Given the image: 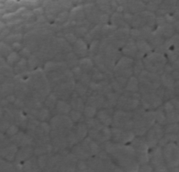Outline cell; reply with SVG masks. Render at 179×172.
Wrapping results in <instances>:
<instances>
[{"label":"cell","mask_w":179,"mask_h":172,"mask_svg":"<svg viewBox=\"0 0 179 172\" xmlns=\"http://www.w3.org/2000/svg\"><path fill=\"white\" fill-rule=\"evenodd\" d=\"M75 51L77 55H79V57L84 56L87 53V47L86 44L83 42V39H77L75 45Z\"/></svg>","instance_id":"6da1fadb"},{"label":"cell","mask_w":179,"mask_h":172,"mask_svg":"<svg viewBox=\"0 0 179 172\" xmlns=\"http://www.w3.org/2000/svg\"><path fill=\"white\" fill-rule=\"evenodd\" d=\"M98 119L99 121H101L105 125H109L111 123V116H110V114L108 113V110H103V111H101L98 114Z\"/></svg>","instance_id":"7a4b0ae2"},{"label":"cell","mask_w":179,"mask_h":172,"mask_svg":"<svg viewBox=\"0 0 179 172\" xmlns=\"http://www.w3.org/2000/svg\"><path fill=\"white\" fill-rule=\"evenodd\" d=\"M133 61L130 58H123L119 60V62H118L117 66H115V70H123L125 69H128L132 64Z\"/></svg>","instance_id":"3957f363"},{"label":"cell","mask_w":179,"mask_h":172,"mask_svg":"<svg viewBox=\"0 0 179 172\" xmlns=\"http://www.w3.org/2000/svg\"><path fill=\"white\" fill-rule=\"evenodd\" d=\"M57 110L60 113L66 114V113H69L71 112V106L69 104H67L65 101L59 100V101H57Z\"/></svg>","instance_id":"277c9868"},{"label":"cell","mask_w":179,"mask_h":172,"mask_svg":"<svg viewBox=\"0 0 179 172\" xmlns=\"http://www.w3.org/2000/svg\"><path fill=\"white\" fill-rule=\"evenodd\" d=\"M161 82H162L164 86H165L167 88H172L174 84V78L172 77V75H168V73H164L162 75Z\"/></svg>","instance_id":"5b68a950"},{"label":"cell","mask_w":179,"mask_h":172,"mask_svg":"<svg viewBox=\"0 0 179 172\" xmlns=\"http://www.w3.org/2000/svg\"><path fill=\"white\" fill-rule=\"evenodd\" d=\"M4 157L6 159L11 161V160H13V157H14V155L16 154V146H10V147H7L4 149Z\"/></svg>","instance_id":"8992f818"},{"label":"cell","mask_w":179,"mask_h":172,"mask_svg":"<svg viewBox=\"0 0 179 172\" xmlns=\"http://www.w3.org/2000/svg\"><path fill=\"white\" fill-rule=\"evenodd\" d=\"M71 105L74 107L75 109H77L78 111H83V103L81 98H72L71 99Z\"/></svg>","instance_id":"52a82bcc"},{"label":"cell","mask_w":179,"mask_h":172,"mask_svg":"<svg viewBox=\"0 0 179 172\" xmlns=\"http://www.w3.org/2000/svg\"><path fill=\"white\" fill-rule=\"evenodd\" d=\"M127 89L133 93H136V91L138 89V84L135 77H132L129 79V81L128 82Z\"/></svg>","instance_id":"ba28073f"},{"label":"cell","mask_w":179,"mask_h":172,"mask_svg":"<svg viewBox=\"0 0 179 172\" xmlns=\"http://www.w3.org/2000/svg\"><path fill=\"white\" fill-rule=\"evenodd\" d=\"M87 135V128L85 125L80 124L77 126V136L80 139H83Z\"/></svg>","instance_id":"9c48e42d"},{"label":"cell","mask_w":179,"mask_h":172,"mask_svg":"<svg viewBox=\"0 0 179 172\" xmlns=\"http://www.w3.org/2000/svg\"><path fill=\"white\" fill-rule=\"evenodd\" d=\"M137 46L140 49L142 53H145L150 50V45L145 41V40H139L137 42Z\"/></svg>","instance_id":"30bf717a"},{"label":"cell","mask_w":179,"mask_h":172,"mask_svg":"<svg viewBox=\"0 0 179 172\" xmlns=\"http://www.w3.org/2000/svg\"><path fill=\"white\" fill-rule=\"evenodd\" d=\"M79 67L81 68L82 70H88L92 68V63L90 59H82V61L79 62Z\"/></svg>","instance_id":"8fae6325"},{"label":"cell","mask_w":179,"mask_h":172,"mask_svg":"<svg viewBox=\"0 0 179 172\" xmlns=\"http://www.w3.org/2000/svg\"><path fill=\"white\" fill-rule=\"evenodd\" d=\"M32 151V149H30V148L28 147H26L24 148L22 150H21L19 152V159L21 160H24V159H26L27 157L30 156V152Z\"/></svg>","instance_id":"7c38bea8"},{"label":"cell","mask_w":179,"mask_h":172,"mask_svg":"<svg viewBox=\"0 0 179 172\" xmlns=\"http://www.w3.org/2000/svg\"><path fill=\"white\" fill-rule=\"evenodd\" d=\"M96 112H97V109L95 107H92V106H87L86 108H84V115L88 117V118H92V116H95L96 114Z\"/></svg>","instance_id":"4fadbf2b"},{"label":"cell","mask_w":179,"mask_h":172,"mask_svg":"<svg viewBox=\"0 0 179 172\" xmlns=\"http://www.w3.org/2000/svg\"><path fill=\"white\" fill-rule=\"evenodd\" d=\"M133 137H134V135L132 132L127 131V132H124V133H122L121 134V136H120V139H119L121 140L122 142L127 143V142H129L131 140H133Z\"/></svg>","instance_id":"5bb4252c"},{"label":"cell","mask_w":179,"mask_h":172,"mask_svg":"<svg viewBox=\"0 0 179 172\" xmlns=\"http://www.w3.org/2000/svg\"><path fill=\"white\" fill-rule=\"evenodd\" d=\"M57 98L55 96L54 93H52L51 95H49V97L47 98L46 102H45V104L47 106V108H52L54 107L55 103L57 102Z\"/></svg>","instance_id":"9a60e30c"},{"label":"cell","mask_w":179,"mask_h":172,"mask_svg":"<svg viewBox=\"0 0 179 172\" xmlns=\"http://www.w3.org/2000/svg\"><path fill=\"white\" fill-rule=\"evenodd\" d=\"M7 62L10 65L14 64L15 62H19V55L15 52L11 53L7 57Z\"/></svg>","instance_id":"2e32d148"},{"label":"cell","mask_w":179,"mask_h":172,"mask_svg":"<svg viewBox=\"0 0 179 172\" xmlns=\"http://www.w3.org/2000/svg\"><path fill=\"white\" fill-rule=\"evenodd\" d=\"M163 34L166 36H171L174 33V28L171 25H164L162 27Z\"/></svg>","instance_id":"e0dca14e"},{"label":"cell","mask_w":179,"mask_h":172,"mask_svg":"<svg viewBox=\"0 0 179 172\" xmlns=\"http://www.w3.org/2000/svg\"><path fill=\"white\" fill-rule=\"evenodd\" d=\"M66 60L71 66H74V65L77 64V62H78V60H77L75 55L73 54L72 53H70L68 54V56L66 57Z\"/></svg>","instance_id":"ac0fdd59"},{"label":"cell","mask_w":179,"mask_h":172,"mask_svg":"<svg viewBox=\"0 0 179 172\" xmlns=\"http://www.w3.org/2000/svg\"><path fill=\"white\" fill-rule=\"evenodd\" d=\"M28 64L30 66V68H34L36 67V66L38 65V58L34 56V55H32L30 57V59H29V62H28Z\"/></svg>","instance_id":"d6986e66"},{"label":"cell","mask_w":179,"mask_h":172,"mask_svg":"<svg viewBox=\"0 0 179 172\" xmlns=\"http://www.w3.org/2000/svg\"><path fill=\"white\" fill-rule=\"evenodd\" d=\"M26 62L24 59L21 60L17 62L16 64V70H17L16 72H21L22 70H24L26 69Z\"/></svg>","instance_id":"ffe728a7"},{"label":"cell","mask_w":179,"mask_h":172,"mask_svg":"<svg viewBox=\"0 0 179 172\" xmlns=\"http://www.w3.org/2000/svg\"><path fill=\"white\" fill-rule=\"evenodd\" d=\"M38 116V118L40 119V120H42V121H44L45 119H47L48 117L49 116V112L46 109V108H44V109H42L39 112H38V115H37Z\"/></svg>","instance_id":"44dd1931"},{"label":"cell","mask_w":179,"mask_h":172,"mask_svg":"<svg viewBox=\"0 0 179 172\" xmlns=\"http://www.w3.org/2000/svg\"><path fill=\"white\" fill-rule=\"evenodd\" d=\"M81 117V112L78 111H72L71 112V119L73 121H77Z\"/></svg>","instance_id":"7402d4cb"},{"label":"cell","mask_w":179,"mask_h":172,"mask_svg":"<svg viewBox=\"0 0 179 172\" xmlns=\"http://www.w3.org/2000/svg\"><path fill=\"white\" fill-rule=\"evenodd\" d=\"M155 119H157V121L159 123H163L164 121H165V116L163 113V112L160 110V111H158L157 112L155 113Z\"/></svg>","instance_id":"603a6c76"},{"label":"cell","mask_w":179,"mask_h":172,"mask_svg":"<svg viewBox=\"0 0 179 172\" xmlns=\"http://www.w3.org/2000/svg\"><path fill=\"white\" fill-rule=\"evenodd\" d=\"M65 39H66L68 42H70V43H75L76 41H77L76 36L73 34V33H68V34H66L65 35Z\"/></svg>","instance_id":"cb8c5ba5"},{"label":"cell","mask_w":179,"mask_h":172,"mask_svg":"<svg viewBox=\"0 0 179 172\" xmlns=\"http://www.w3.org/2000/svg\"><path fill=\"white\" fill-rule=\"evenodd\" d=\"M47 162H48V158H47V156H42L38 158V165L41 167V168H44V167L46 166Z\"/></svg>","instance_id":"d4e9b609"},{"label":"cell","mask_w":179,"mask_h":172,"mask_svg":"<svg viewBox=\"0 0 179 172\" xmlns=\"http://www.w3.org/2000/svg\"><path fill=\"white\" fill-rule=\"evenodd\" d=\"M17 132H18V128L16 127V125H11L7 130V134L8 135H11V136L16 135Z\"/></svg>","instance_id":"484cf974"},{"label":"cell","mask_w":179,"mask_h":172,"mask_svg":"<svg viewBox=\"0 0 179 172\" xmlns=\"http://www.w3.org/2000/svg\"><path fill=\"white\" fill-rule=\"evenodd\" d=\"M72 73L73 75L75 76L76 78H79L82 76V69L79 66H75L73 70H72Z\"/></svg>","instance_id":"4316f807"},{"label":"cell","mask_w":179,"mask_h":172,"mask_svg":"<svg viewBox=\"0 0 179 172\" xmlns=\"http://www.w3.org/2000/svg\"><path fill=\"white\" fill-rule=\"evenodd\" d=\"M67 16H68V12H63L60 13V14H58V16H57V22H64L65 19H66Z\"/></svg>","instance_id":"83f0119b"},{"label":"cell","mask_w":179,"mask_h":172,"mask_svg":"<svg viewBox=\"0 0 179 172\" xmlns=\"http://www.w3.org/2000/svg\"><path fill=\"white\" fill-rule=\"evenodd\" d=\"M102 79H103V75L102 73H100V72L94 73V75L92 76V81H94V82H97V83H98V81H102Z\"/></svg>","instance_id":"f1b7e54d"},{"label":"cell","mask_w":179,"mask_h":172,"mask_svg":"<svg viewBox=\"0 0 179 172\" xmlns=\"http://www.w3.org/2000/svg\"><path fill=\"white\" fill-rule=\"evenodd\" d=\"M178 125H169L168 127H167V129H166V133H173V132H175V127H177Z\"/></svg>","instance_id":"f546056e"},{"label":"cell","mask_w":179,"mask_h":172,"mask_svg":"<svg viewBox=\"0 0 179 172\" xmlns=\"http://www.w3.org/2000/svg\"><path fill=\"white\" fill-rule=\"evenodd\" d=\"M77 168H78L79 171H84V170H86L87 166H86V164H85L83 161H79V162L78 163Z\"/></svg>","instance_id":"4dcf8cb0"},{"label":"cell","mask_w":179,"mask_h":172,"mask_svg":"<svg viewBox=\"0 0 179 172\" xmlns=\"http://www.w3.org/2000/svg\"><path fill=\"white\" fill-rule=\"evenodd\" d=\"M130 34L131 35H133V36H134V37H138V36L140 35L141 32H140L139 30H136V29H134V30H131Z\"/></svg>","instance_id":"1f68e13d"},{"label":"cell","mask_w":179,"mask_h":172,"mask_svg":"<svg viewBox=\"0 0 179 172\" xmlns=\"http://www.w3.org/2000/svg\"><path fill=\"white\" fill-rule=\"evenodd\" d=\"M12 48L13 49H16V50H20V49H22V45H21V43H19L18 42H14V43H12Z\"/></svg>","instance_id":"d6a6232c"},{"label":"cell","mask_w":179,"mask_h":172,"mask_svg":"<svg viewBox=\"0 0 179 172\" xmlns=\"http://www.w3.org/2000/svg\"><path fill=\"white\" fill-rule=\"evenodd\" d=\"M7 100L8 101V102H16V98L14 95H8L7 97Z\"/></svg>","instance_id":"836d02e7"},{"label":"cell","mask_w":179,"mask_h":172,"mask_svg":"<svg viewBox=\"0 0 179 172\" xmlns=\"http://www.w3.org/2000/svg\"><path fill=\"white\" fill-rule=\"evenodd\" d=\"M141 171H151L152 169L149 166H144L141 169Z\"/></svg>","instance_id":"e575fe53"}]
</instances>
